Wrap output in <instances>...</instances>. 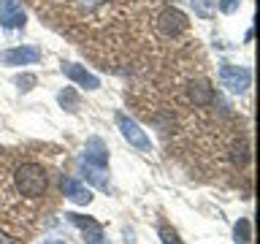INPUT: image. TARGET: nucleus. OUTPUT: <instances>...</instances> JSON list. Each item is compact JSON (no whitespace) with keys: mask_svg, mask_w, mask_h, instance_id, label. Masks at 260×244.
I'll use <instances>...</instances> for the list:
<instances>
[{"mask_svg":"<svg viewBox=\"0 0 260 244\" xmlns=\"http://www.w3.org/2000/svg\"><path fill=\"white\" fill-rule=\"evenodd\" d=\"M14 185L24 198H41L49 187V176L38 163H22L14 171Z\"/></svg>","mask_w":260,"mask_h":244,"instance_id":"obj_1","label":"nucleus"},{"mask_svg":"<svg viewBox=\"0 0 260 244\" xmlns=\"http://www.w3.org/2000/svg\"><path fill=\"white\" fill-rule=\"evenodd\" d=\"M219 81H222V87H228L231 93H247V87L252 84V73H249V68H244V65L222 63L219 65Z\"/></svg>","mask_w":260,"mask_h":244,"instance_id":"obj_2","label":"nucleus"},{"mask_svg":"<svg viewBox=\"0 0 260 244\" xmlns=\"http://www.w3.org/2000/svg\"><path fill=\"white\" fill-rule=\"evenodd\" d=\"M117 125H119L122 138H125L130 146H136V149H141V152H149V149H152L149 136H146L144 130L138 128V122H136V119H130L127 114H119V117H117Z\"/></svg>","mask_w":260,"mask_h":244,"instance_id":"obj_3","label":"nucleus"},{"mask_svg":"<svg viewBox=\"0 0 260 244\" xmlns=\"http://www.w3.org/2000/svg\"><path fill=\"white\" fill-rule=\"evenodd\" d=\"M65 220H68L71 225H76L79 231L84 233V241H87V244H109V241H106V236H103V228L98 225L92 217L73 215V211H68V215H65Z\"/></svg>","mask_w":260,"mask_h":244,"instance_id":"obj_4","label":"nucleus"},{"mask_svg":"<svg viewBox=\"0 0 260 244\" xmlns=\"http://www.w3.org/2000/svg\"><path fill=\"white\" fill-rule=\"evenodd\" d=\"M187 27V16L179 11V8H162L160 16H157V30L162 36H179Z\"/></svg>","mask_w":260,"mask_h":244,"instance_id":"obj_5","label":"nucleus"},{"mask_svg":"<svg viewBox=\"0 0 260 244\" xmlns=\"http://www.w3.org/2000/svg\"><path fill=\"white\" fill-rule=\"evenodd\" d=\"M41 60V49L36 46H14L0 52V63L3 65H32Z\"/></svg>","mask_w":260,"mask_h":244,"instance_id":"obj_6","label":"nucleus"},{"mask_svg":"<svg viewBox=\"0 0 260 244\" xmlns=\"http://www.w3.org/2000/svg\"><path fill=\"white\" fill-rule=\"evenodd\" d=\"M24 22H27V16H24V8L16 0H0V24L6 30L24 27Z\"/></svg>","mask_w":260,"mask_h":244,"instance_id":"obj_7","label":"nucleus"},{"mask_svg":"<svg viewBox=\"0 0 260 244\" xmlns=\"http://www.w3.org/2000/svg\"><path fill=\"white\" fill-rule=\"evenodd\" d=\"M81 163H89V166H98V168H106L109 166V149H106L103 138L92 136L84 146V158H81Z\"/></svg>","mask_w":260,"mask_h":244,"instance_id":"obj_8","label":"nucleus"},{"mask_svg":"<svg viewBox=\"0 0 260 244\" xmlns=\"http://www.w3.org/2000/svg\"><path fill=\"white\" fill-rule=\"evenodd\" d=\"M62 76H68L71 81H76V84L87 87V89H98V87H101V79H98L95 73H89L87 68L76 65V63H62Z\"/></svg>","mask_w":260,"mask_h":244,"instance_id":"obj_9","label":"nucleus"},{"mask_svg":"<svg viewBox=\"0 0 260 244\" xmlns=\"http://www.w3.org/2000/svg\"><path fill=\"white\" fill-rule=\"evenodd\" d=\"M62 193H65V198L73 201V203H79V206H87V203L92 201V193H89L87 187L81 185L79 179H73V176L62 179Z\"/></svg>","mask_w":260,"mask_h":244,"instance_id":"obj_10","label":"nucleus"},{"mask_svg":"<svg viewBox=\"0 0 260 244\" xmlns=\"http://www.w3.org/2000/svg\"><path fill=\"white\" fill-rule=\"evenodd\" d=\"M187 93H190V101L195 106H206L214 101V89H211V84L206 79H195L190 87H187Z\"/></svg>","mask_w":260,"mask_h":244,"instance_id":"obj_11","label":"nucleus"},{"mask_svg":"<svg viewBox=\"0 0 260 244\" xmlns=\"http://www.w3.org/2000/svg\"><path fill=\"white\" fill-rule=\"evenodd\" d=\"M81 176L87 182H92L98 190H109V174L106 168H98V166H89V163H81Z\"/></svg>","mask_w":260,"mask_h":244,"instance_id":"obj_12","label":"nucleus"},{"mask_svg":"<svg viewBox=\"0 0 260 244\" xmlns=\"http://www.w3.org/2000/svg\"><path fill=\"white\" fill-rule=\"evenodd\" d=\"M233 239H236V244H249V239H252V223H249L247 217H241L239 223H236Z\"/></svg>","mask_w":260,"mask_h":244,"instance_id":"obj_13","label":"nucleus"},{"mask_svg":"<svg viewBox=\"0 0 260 244\" xmlns=\"http://www.w3.org/2000/svg\"><path fill=\"white\" fill-rule=\"evenodd\" d=\"M57 101H60L62 109H68V111H76L79 109V95H76V89L73 87H65L60 95H57Z\"/></svg>","mask_w":260,"mask_h":244,"instance_id":"obj_14","label":"nucleus"},{"mask_svg":"<svg viewBox=\"0 0 260 244\" xmlns=\"http://www.w3.org/2000/svg\"><path fill=\"white\" fill-rule=\"evenodd\" d=\"M14 84H16V87H19V89H22V93H30V89H32V87H36V84H38V79H36V76H32V73H19V76H16V79H14Z\"/></svg>","mask_w":260,"mask_h":244,"instance_id":"obj_15","label":"nucleus"},{"mask_svg":"<svg viewBox=\"0 0 260 244\" xmlns=\"http://www.w3.org/2000/svg\"><path fill=\"white\" fill-rule=\"evenodd\" d=\"M103 3H106V0H73V6H76L81 14H95Z\"/></svg>","mask_w":260,"mask_h":244,"instance_id":"obj_16","label":"nucleus"},{"mask_svg":"<svg viewBox=\"0 0 260 244\" xmlns=\"http://www.w3.org/2000/svg\"><path fill=\"white\" fill-rule=\"evenodd\" d=\"M157 233H160V241L162 244H182V239L176 236V231H171V228H166V225H160Z\"/></svg>","mask_w":260,"mask_h":244,"instance_id":"obj_17","label":"nucleus"},{"mask_svg":"<svg viewBox=\"0 0 260 244\" xmlns=\"http://www.w3.org/2000/svg\"><path fill=\"white\" fill-rule=\"evenodd\" d=\"M239 6H241V0H222V3H219V11H222V14H233Z\"/></svg>","mask_w":260,"mask_h":244,"instance_id":"obj_18","label":"nucleus"},{"mask_svg":"<svg viewBox=\"0 0 260 244\" xmlns=\"http://www.w3.org/2000/svg\"><path fill=\"white\" fill-rule=\"evenodd\" d=\"M0 244H14V241H11V239H6V236L0 233Z\"/></svg>","mask_w":260,"mask_h":244,"instance_id":"obj_19","label":"nucleus"},{"mask_svg":"<svg viewBox=\"0 0 260 244\" xmlns=\"http://www.w3.org/2000/svg\"><path fill=\"white\" fill-rule=\"evenodd\" d=\"M44 244H62V241H44Z\"/></svg>","mask_w":260,"mask_h":244,"instance_id":"obj_20","label":"nucleus"}]
</instances>
